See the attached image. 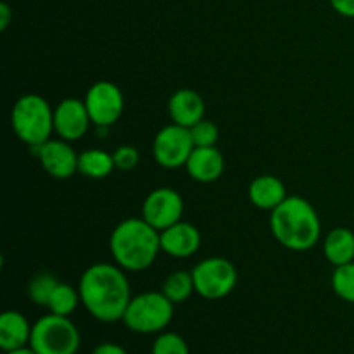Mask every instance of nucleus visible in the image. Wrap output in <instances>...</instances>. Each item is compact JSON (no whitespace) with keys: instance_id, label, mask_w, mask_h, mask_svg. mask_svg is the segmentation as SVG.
<instances>
[{"instance_id":"nucleus-1","label":"nucleus","mask_w":354,"mask_h":354,"mask_svg":"<svg viewBox=\"0 0 354 354\" xmlns=\"http://www.w3.org/2000/svg\"><path fill=\"white\" fill-rule=\"evenodd\" d=\"M78 290L86 311L104 324L123 320L133 297L127 273L116 263H95L88 266L80 277Z\"/></svg>"},{"instance_id":"nucleus-2","label":"nucleus","mask_w":354,"mask_h":354,"mask_svg":"<svg viewBox=\"0 0 354 354\" xmlns=\"http://www.w3.org/2000/svg\"><path fill=\"white\" fill-rule=\"evenodd\" d=\"M270 230L280 245L289 251L304 252L320 241L322 221L310 201L290 196L270 213Z\"/></svg>"},{"instance_id":"nucleus-3","label":"nucleus","mask_w":354,"mask_h":354,"mask_svg":"<svg viewBox=\"0 0 354 354\" xmlns=\"http://www.w3.org/2000/svg\"><path fill=\"white\" fill-rule=\"evenodd\" d=\"M109 251L124 272H144L161 252V235L144 218H127L111 232Z\"/></svg>"},{"instance_id":"nucleus-4","label":"nucleus","mask_w":354,"mask_h":354,"mask_svg":"<svg viewBox=\"0 0 354 354\" xmlns=\"http://www.w3.org/2000/svg\"><path fill=\"white\" fill-rule=\"evenodd\" d=\"M10 124L23 144L37 147L54 135V107L38 93H26L14 104Z\"/></svg>"},{"instance_id":"nucleus-5","label":"nucleus","mask_w":354,"mask_h":354,"mask_svg":"<svg viewBox=\"0 0 354 354\" xmlns=\"http://www.w3.org/2000/svg\"><path fill=\"white\" fill-rule=\"evenodd\" d=\"M175 304L159 292H142L130 299L123 315V324L137 334H159L173 320Z\"/></svg>"},{"instance_id":"nucleus-6","label":"nucleus","mask_w":354,"mask_h":354,"mask_svg":"<svg viewBox=\"0 0 354 354\" xmlns=\"http://www.w3.org/2000/svg\"><path fill=\"white\" fill-rule=\"evenodd\" d=\"M80 342L78 328L69 317L48 313L33 324L30 348L37 354H76Z\"/></svg>"},{"instance_id":"nucleus-7","label":"nucleus","mask_w":354,"mask_h":354,"mask_svg":"<svg viewBox=\"0 0 354 354\" xmlns=\"http://www.w3.org/2000/svg\"><path fill=\"white\" fill-rule=\"evenodd\" d=\"M190 272L196 292L207 301L223 299L237 286V268L230 259L220 256L203 259Z\"/></svg>"},{"instance_id":"nucleus-8","label":"nucleus","mask_w":354,"mask_h":354,"mask_svg":"<svg viewBox=\"0 0 354 354\" xmlns=\"http://www.w3.org/2000/svg\"><path fill=\"white\" fill-rule=\"evenodd\" d=\"M194 147L196 145H194L192 137H190L189 128L171 123L161 128L154 137L152 154H154L156 162L161 168L178 169L185 168Z\"/></svg>"},{"instance_id":"nucleus-9","label":"nucleus","mask_w":354,"mask_h":354,"mask_svg":"<svg viewBox=\"0 0 354 354\" xmlns=\"http://www.w3.org/2000/svg\"><path fill=\"white\" fill-rule=\"evenodd\" d=\"M85 106L90 114L92 124L97 128L113 127L124 111V97L120 86L113 82L100 80L95 82L85 93Z\"/></svg>"},{"instance_id":"nucleus-10","label":"nucleus","mask_w":354,"mask_h":354,"mask_svg":"<svg viewBox=\"0 0 354 354\" xmlns=\"http://www.w3.org/2000/svg\"><path fill=\"white\" fill-rule=\"evenodd\" d=\"M183 197L171 187H159L154 189L142 204V218L156 230L162 232L171 225L182 221Z\"/></svg>"},{"instance_id":"nucleus-11","label":"nucleus","mask_w":354,"mask_h":354,"mask_svg":"<svg viewBox=\"0 0 354 354\" xmlns=\"http://www.w3.org/2000/svg\"><path fill=\"white\" fill-rule=\"evenodd\" d=\"M38 162L48 176L55 180H68L78 173V156L71 147V142L62 138H50L41 145L31 147Z\"/></svg>"},{"instance_id":"nucleus-12","label":"nucleus","mask_w":354,"mask_h":354,"mask_svg":"<svg viewBox=\"0 0 354 354\" xmlns=\"http://www.w3.org/2000/svg\"><path fill=\"white\" fill-rule=\"evenodd\" d=\"M90 124L92 120L86 111L85 100L68 97L54 107V135L62 140H80L86 135Z\"/></svg>"},{"instance_id":"nucleus-13","label":"nucleus","mask_w":354,"mask_h":354,"mask_svg":"<svg viewBox=\"0 0 354 354\" xmlns=\"http://www.w3.org/2000/svg\"><path fill=\"white\" fill-rule=\"evenodd\" d=\"M161 235V251L171 258H190L201 248V232L189 221H178L166 230L159 232Z\"/></svg>"},{"instance_id":"nucleus-14","label":"nucleus","mask_w":354,"mask_h":354,"mask_svg":"<svg viewBox=\"0 0 354 354\" xmlns=\"http://www.w3.org/2000/svg\"><path fill=\"white\" fill-rule=\"evenodd\" d=\"M168 113L171 123L180 124L183 128H192L194 124L204 120L206 104L201 93L192 88H180L169 97Z\"/></svg>"},{"instance_id":"nucleus-15","label":"nucleus","mask_w":354,"mask_h":354,"mask_svg":"<svg viewBox=\"0 0 354 354\" xmlns=\"http://www.w3.org/2000/svg\"><path fill=\"white\" fill-rule=\"evenodd\" d=\"M187 173L199 183H213L221 178L225 171V158L216 145L213 147H194L185 165Z\"/></svg>"},{"instance_id":"nucleus-16","label":"nucleus","mask_w":354,"mask_h":354,"mask_svg":"<svg viewBox=\"0 0 354 354\" xmlns=\"http://www.w3.org/2000/svg\"><path fill=\"white\" fill-rule=\"evenodd\" d=\"M249 201L252 206L261 211H270L272 213L275 207H279L283 201L287 199L286 185L280 178L273 175H259L249 183L248 189Z\"/></svg>"},{"instance_id":"nucleus-17","label":"nucleus","mask_w":354,"mask_h":354,"mask_svg":"<svg viewBox=\"0 0 354 354\" xmlns=\"http://www.w3.org/2000/svg\"><path fill=\"white\" fill-rule=\"evenodd\" d=\"M31 330L33 325H30L28 318L19 311H3L0 315V348L3 353L14 351L30 346Z\"/></svg>"},{"instance_id":"nucleus-18","label":"nucleus","mask_w":354,"mask_h":354,"mask_svg":"<svg viewBox=\"0 0 354 354\" xmlns=\"http://www.w3.org/2000/svg\"><path fill=\"white\" fill-rule=\"evenodd\" d=\"M324 256L332 266H342L354 261V232L337 227L324 241Z\"/></svg>"},{"instance_id":"nucleus-19","label":"nucleus","mask_w":354,"mask_h":354,"mask_svg":"<svg viewBox=\"0 0 354 354\" xmlns=\"http://www.w3.org/2000/svg\"><path fill=\"white\" fill-rule=\"evenodd\" d=\"M116 169L111 152L102 149H86L78 156V173L90 180H104Z\"/></svg>"},{"instance_id":"nucleus-20","label":"nucleus","mask_w":354,"mask_h":354,"mask_svg":"<svg viewBox=\"0 0 354 354\" xmlns=\"http://www.w3.org/2000/svg\"><path fill=\"white\" fill-rule=\"evenodd\" d=\"M161 292L171 301L173 304H182L196 292V286H194L192 272L187 270H175L169 273L165 279L161 287Z\"/></svg>"},{"instance_id":"nucleus-21","label":"nucleus","mask_w":354,"mask_h":354,"mask_svg":"<svg viewBox=\"0 0 354 354\" xmlns=\"http://www.w3.org/2000/svg\"><path fill=\"white\" fill-rule=\"evenodd\" d=\"M82 303V297H80L78 287H73L69 283L61 282L59 280L57 287L52 292L50 301L47 304V310L54 315H61V317H69L71 313H75V310L78 308V304Z\"/></svg>"},{"instance_id":"nucleus-22","label":"nucleus","mask_w":354,"mask_h":354,"mask_svg":"<svg viewBox=\"0 0 354 354\" xmlns=\"http://www.w3.org/2000/svg\"><path fill=\"white\" fill-rule=\"evenodd\" d=\"M59 280L55 279L50 273H37L33 279L28 283V297L31 299V303L37 304V306H45L47 308L48 301H50L52 292L57 287Z\"/></svg>"},{"instance_id":"nucleus-23","label":"nucleus","mask_w":354,"mask_h":354,"mask_svg":"<svg viewBox=\"0 0 354 354\" xmlns=\"http://www.w3.org/2000/svg\"><path fill=\"white\" fill-rule=\"evenodd\" d=\"M330 282L337 297H341L346 303L354 304V261L335 266Z\"/></svg>"},{"instance_id":"nucleus-24","label":"nucleus","mask_w":354,"mask_h":354,"mask_svg":"<svg viewBox=\"0 0 354 354\" xmlns=\"http://www.w3.org/2000/svg\"><path fill=\"white\" fill-rule=\"evenodd\" d=\"M189 131L196 147H213L220 138V128L216 127V123L206 120V118L194 124L192 128H189Z\"/></svg>"},{"instance_id":"nucleus-25","label":"nucleus","mask_w":354,"mask_h":354,"mask_svg":"<svg viewBox=\"0 0 354 354\" xmlns=\"http://www.w3.org/2000/svg\"><path fill=\"white\" fill-rule=\"evenodd\" d=\"M152 354H190L189 346L182 335L175 332H162L152 344Z\"/></svg>"},{"instance_id":"nucleus-26","label":"nucleus","mask_w":354,"mask_h":354,"mask_svg":"<svg viewBox=\"0 0 354 354\" xmlns=\"http://www.w3.org/2000/svg\"><path fill=\"white\" fill-rule=\"evenodd\" d=\"M113 159L116 169L130 171V169L137 168L138 162H140V152H138L137 147H133V145H120V147H116V151L113 152Z\"/></svg>"},{"instance_id":"nucleus-27","label":"nucleus","mask_w":354,"mask_h":354,"mask_svg":"<svg viewBox=\"0 0 354 354\" xmlns=\"http://www.w3.org/2000/svg\"><path fill=\"white\" fill-rule=\"evenodd\" d=\"M332 9L344 17H354V0H328Z\"/></svg>"},{"instance_id":"nucleus-28","label":"nucleus","mask_w":354,"mask_h":354,"mask_svg":"<svg viewBox=\"0 0 354 354\" xmlns=\"http://www.w3.org/2000/svg\"><path fill=\"white\" fill-rule=\"evenodd\" d=\"M92 354H128V351L121 348L120 344H114V342H102L93 349Z\"/></svg>"},{"instance_id":"nucleus-29","label":"nucleus","mask_w":354,"mask_h":354,"mask_svg":"<svg viewBox=\"0 0 354 354\" xmlns=\"http://www.w3.org/2000/svg\"><path fill=\"white\" fill-rule=\"evenodd\" d=\"M10 21H12V9L9 7V3L2 2L0 3V31H6Z\"/></svg>"},{"instance_id":"nucleus-30","label":"nucleus","mask_w":354,"mask_h":354,"mask_svg":"<svg viewBox=\"0 0 354 354\" xmlns=\"http://www.w3.org/2000/svg\"><path fill=\"white\" fill-rule=\"evenodd\" d=\"M3 354H37L33 351V349L30 348V346H26V348H21V349H14V351H9V353H3Z\"/></svg>"}]
</instances>
